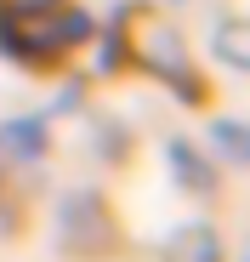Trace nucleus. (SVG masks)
Returning <instances> with one entry per match:
<instances>
[{
  "mask_svg": "<svg viewBox=\"0 0 250 262\" xmlns=\"http://www.w3.org/2000/svg\"><path fill=\"white\" fill-rule=\"evenodd\" d=\"M0 17H6V34L23 52L52 46V34H63V46L80 40V17L68 0H0Z\"/></svg>",
  "mask_w": 250,
  "mask_h": 262,
  "instance_id": "f257e3e1",
  "label": "nucleus"
}]
</instances>
